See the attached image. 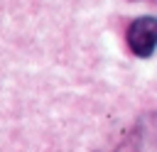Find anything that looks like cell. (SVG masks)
Masks as SVG:
<instances>
[{
	"instance_id": "cell-1",
	"label": "cell",
	"mask_w": 157,
	"mask_h": 152,
	"mask_svg": "<svg viewBox=\"0 0 157 152\" xmlns=\"http://www.w3.org/2000/svg\"><path fill=\"white\" fill-rule=\"evenodd\" d=\"M125 42H128L132 54H137L142 59L152 56L157 49V17L145 15V17L132 20L128 32H125Z\"/></svg>"
}]
</instances>
